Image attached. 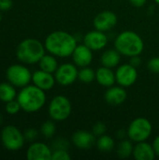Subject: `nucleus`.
<instances>
[{
	"label": "nucleus",
	"instance_id": "f257e3e1",
	"mask_svg": "<svg viewBox=\"0 0 159 160\" xmlns=\"http://www.w3.org/2000/svg\"><path fill=\"white\" fill-rule=\"evenodd\" d=\"M77 45L78 39L74 35L61 30L51 33L44 41L46 51L61 58L71 56Z\"/></svg>",
	"mask_w": 159,
	"mask_h": 160
},
{
	"label": "nucleus",
	"instance_id": "f03ea898",
	"mask_svg": "<svg viewBox=\"0 0 159 160\" xmlns=\"http://www.w3.org/2000/svg\"><path fill=\"white\" fill-rule=\"evenodd\" d=\"M114 48L127 57L140 55L144 50V42L142 37L130 30L123 31L114 39Z\"/></svg>",
	"mask_w": 159,
	"mask_h": 160
},
{
	"label": "nucleus",
	"instance_id": "7ed1b4c3",
	"mask_svg": "<svg viewBox=\"0 0 159 160\" xmlns=\"http://www.w3.org/2000/svg\"><path fill=\"white\" fill-rule=\"evenodd\" d=\"M17 100L22 110L26 112H36L39 111L46 102V95L44 90L34 85H26L22 87L17 97Z\"/></svg>",
	"mask_w": 159,
	"mask_h": 160
},
{
	"label": "nucleus",
	"instance_id": "20e7f679",
	"mask_svg": "<svg viewBox=\"0 0 159 160\" xmlns=\"http://www.w3.org/2000/svg\"><path fill=\"white\" fill-rule=\"evenodd\" d=\"M45 46L36 38L23 39L17 48V58L25 64L38 63L42 56L45 54Z\"/></svg>",
	"mask_w": 159,
	"mask_h": 160
},
{
	"label": "nucleus",
	"instance_id": "39448f33",
	"mask_svg": "<svg viewBox=\"0 0 159 160\" xmlns=\"http://www.w3.org/2000/svg\"><path fill=\"white\" fill-rule=\"evenodd\" d=\"M153 131V126L151 122L143 117H138L134 119L128 126L127 130V137L134 142L147 141Z\"/></svg>",
	"mask_w": 159,
	"mask_h": 160
},
{
	"label": "nucleus",
	"instance_id": "423d86ee",
	"mask_svg": "<svg viewBox=\"0 0 159 160\" xmlns=\"http://www.w3.org/2000/svg\"><path fill=\"white\" fill-rule=\"evenodd\" d=\"M72 111V106L70 100L65 96H56L54 97L48 108L49 115L53 121H65L67 120Z\"/></svg>",
	"mask_w": 159,
	"mask_h": 160
},
{
	"label": "nucleus",
	"instance_id": "0eeeda50",
	"mask_svg": "<svg viewBox=\"0 0 159 160\" xmlns=\"http://www.w3.org/2000/svg\"><path fill=\"white\" fill-rule=\"evenodd\" d=\"M24 135L14 126H7L1 132V142L9 151H17L24 144Z\"/></svg>",
	"mask_w": 159,
	"mask_h": 160
},
{
	"label": "nucleus",
	"instance_id": "6e6552de",
	"mask_svg": "<svg viewBox=\"0 0 159 160\" xmlns=\"http://www.w3.org/2000/svg\"><path fill=\"white\" fill-rule=\"evenodd\" d=\"M7 81L16 87H24L32 81L30 70L22 65H12L7 69Z\"/></svg>",
	"mask_w": 159,
	"mask_h": 160
},
{
	"label": "nucleus",
	"instance_id": "1a4fd4ad",
	"mask_svg": "<svg viewBox=\"0 0 159 160\" xmlns=\"http://www.w3.org/2000/svg\"><path fill=\"white\" fill-rule=\"evenodd\" d=\"M78 72L79 70L74 63H65L57 68L54 72V77L60 85L68 86L78 80Z\"/></svg>",
	"mask_w": 159,
	"mask_h": 160
},
{
	"label": "nucleus",
	"instance_id": "9d476101",
	"mask_svg": "<svg viewBox=\"0 0 159 160\" xmlns=\"http://www.w3.org/2000/svg\"><path fill=\"white\" fill-rule=\"evenodd\" d=\"M115 78L118 85L125 88L132 86L138 79L137 68L133 67L129 63L123 64L115 70Z\"/></svg>",
	"mask_w": 159,
	"mask_h": 160
},
{
	"label": "nucleus",
	"instance_id": "9b49d317",
	"mask_svg": "<svg viewBox=\"0 0 159 160\" xmlns=\"http://www.w3.org/2000/svg\"><path fill=\"white\" fill-rule=\"evenodd\" d=\"M109 38L105 32L99 30H93L87 32L83 37V44L94 51H100L108 44Z\"/></svg>",
	"mask_w": 159,
	"mask_h": 160
},
{
	"label": "nucleus",
	"instance_id": "f8f14e48",
	"mask_svg": "<svg viewBox=\"0 0 159 160\" xmlns=\"http://www.w3.org/2000/svg\"><path fill=\"white\" fill-rule=\"evenodd\" d=\"M94 27L97 30L107 32L112 29L117 23V16L111 10H103L94 18Z\"/></svg>",
	"mask_w": 159,
	"mask_h": 160
},
{
	"label": "nucleus",
	"instance_id": "ddd939ff",
	"mask_svg": "<svg viewBox=\"0 0 159 160\" xmlns=\"http://www.w3.org/2000/svg\"><path fill=\"white\" fill-rule=\"evenodd\" d=\"M52 151L48 145L37 142L28 147L26 158L28 160H52Z\"/></svg>",
	"mask_w": 159,
	"mask_h": 160
},
{
	"label": "nucleus",
	"instance_id": "4468645a",
	"mask_svg": "<svg viewBox=\"0 0 159 160\" xmlns=\"http://www.w3.org/2000/svg\"><path fill=\"white\" fill-rule=\"evenodd\" d=\"M71 56L73 63L77 67H88L93 61V51L85 44H80L77 45Z\"/></svg>",
	"mask_w": 159,
	"mask_h": 160
},
{
	"label": "nucleus",
	"instance_id": "2eb2a0df",
	"mask_svg": "<svg viewBox=\"0 0 159 160\" xmlns=\"http://www.w3.org/2000/svg\"><path fill=\"white\" fill-rule=\"evenodd\" d=\"M127 98V91L125 87L121 85H118V86L112 85L109 87L104 95L105 101L108 104L113 105V106H118V105L123 104L126 101Z\"/></svg>",
	"mask_w": 159,
	"mask_h": 160
},
{
	"label": "nucleus",
	"instance_id": "dca6fc26",
	"mask_svg": "<svg viewBox=\"0 0 159 160\" xmlns=\"http://www.w3.org/2000/svg\"><path fill=\"white\" fill-rule=\"evenodd\" d=\"M32 82L38 88L47 91L52 89L55 84V77L52 75V73L44 71L42 69L37 70L32 74Z\"/></svg>",
	"mask_w": 159,
	"mask_h": 160
},
{
	"label": "nucleus",
	"instance_id": "f3484780",
	"mask_svg": "<svg viewBox=\"0 0 159 160\" xmlns=\"http://www.w3.org/2000/svg\"><path fill=\"white\" fill-rule=\"evenodd\" d=\"M96 136L86 130H78L72 135V143L79 149H90L97 142Z\"/></svg>",
	"mask_w": 159,
	"mask_h": 160
},
{
	"label": "nucleus",
	"instance_id": "a211bd4d",
	"mask_svg": "<svg viewBox=\"0 0 159 160\" xmlns=\"http://www.w3.org/2000/svg\"><path fill=\"white\" fill-rule=\"evenodd\" d=\"M132 156L137 160H154L157 157L153 145L148 143L146 141L136 142Z\"/></svg>",
	"mask_w": 159,
	"mask_h": 160
},
{
	"label": "nucleus",
	"instance_id": "6ab92c4d",
	"mask_svg": "<svg viewBox=\"0 0 159 160\" xmlns=\"http://www.w3.org/2000/svg\"><path fill=\"white\" fill-rule=\"evenodd\" d=\"M96 81L101 86L109 88L116 82L115 72L112 68L102 66L96 70Z\"/></svg>",
	"mask_w": 159,
	"mask_h": 160
},
{
	"label": "nucleus",
	"instance_id": "aec40b11",
	"mask_svg": "<svg viewBox=\"0 0 159 160\" xmlns=\"http://www.w3.org/2000/svg\"><path fill=\"white\" fill-rule=\"evenodd\" d=\"M121 53L116 49H109L106 50L100 57L101 65L110 68H113L117 67L121 61Z\"/></svg>",
	"mask_w": 159,
	"mask_h": 160
},
{
	"label": "nucleus",
	"instance_id": "412c9836",
	"mask_svg": "<svg viewBox=\"0 0 159 160\" xmlns=\"http://www.w3.org/2000/svg\"><path fill=\"white\" fill-rule=\"evenodd\" d=\"M38 64H39L40 69L47 71V72H50V73H54L56 71L57 68L59 67L55 56L51 54V53L50 54H44L42 56V58L39 60Z\"/></svg>",
	"mask_w": 159,
	"mask_h": 160
},
{
	"label": "nucleus",
	"instance_id": "4be33fe9",
	"mask_svg": "<svg viewBox=\"0 0 159 160\" xmlns=\"http://www.w3.org/2000/svg\"><path fill=\"white\" fill-rule=\"evenodd\" d=\"M16 97V90L13 84L10 82H1L0 83V100L3 102H8L13 100Z\"/></svg>",
	"mask_w": 159,
	"mask_h": 160
},
{
	"label": "nucleus",
	"instance_id": "5701e85b",
	"mask_svg": "<svg viewBox=\"0 0 159 160\" xmlns=\"http://www.w3.org/2000/svg\"><path fill=\"white\" fill-rule=\"evenodd\" d=\"M96 144H97V149L99 151L103 152V153H109V152H111L112 150H113L114 145H115L113 139L111 136L106 135V134L98 137L97 140Z\"/></svg>",
	"mask_w": 159,
	"mask_h": 160
},
{
	"label": "nucleus",
	"instance_id": "b1692460",
	"mask_svg": "<svg viewBox=\"0 0 159 160\" xmlns=\"http://www.w3.org/2000/svg\"><path fill=\"white\" fill-rule=\"evenodd\" d=\"M133 148L134 145L132 143V141L129 140H122L119 144L117 145V156L121 158H127L132 156L133 154Z\"/></svg>",
	"mask_w": 159,
	"mask_h": 160
},
{
	"label": "nucleus",
	"instance_id": "393cba45",
	"mask_svg": "<svg viewBox=\"0 0 159 160\" xmlns=\"http://www.w3.org/2000/svg\"><path fill=\"white\" fill-rule=\"evenodd\" d=\"M78 80L83 83H90L96 80V71L88 67H83L79 69Z\"/></svg>",
	"mask_w": 159,
	"mask_h": 160
},
{
	"label": "nucleus",
	"instance_id": "a878e982",
	"mask_svg": "<svg viewBox=\"0 0 159 160\" xmlns=\"http://www.w3.org/2000/svg\"><path fill=\"white\" fill-rule=\"evenodd\" d=\"M55 131H56V127L52 121H46L45 123L42 124L40 128L41 134L47 139L52 138L55 134Z\"/></svg>",
	"mask_w": 159,
	"mask_h": 160
},
{
	"label": "nucleus",
	"instance_id": "bb28decb",
	"mask_svg": "<svg viewBox=\"0 0 159 160\" xmlns=\"http://www.w3.org/2000/svg\"><path fill=\"white\" fill-rule=\"evenodd\" d=\"M21 105L20 103L18 102V100H10L8 102H7L6 104V112L8 113V114H16L19 112V111L21 110Z\"/></svg>",
	"mask_w": 159,
	"mask_h": 160
},
{
	"label": "nucleus",
	"instance_id": "cd10ccee",
	"mask_svg": "<svg viewBox=\"0 0 159 160\" xmlns=\"http://www.w3.org/2000/svg\"><path fill=\"white\" fill-rule=\"evenodd\" d=\"M71 157L67 153V150L63 149H57L52 152V160H69Z\"/></svg>",
	"mask_w": 159,
	"mask_h": 160
},
{
	"label": "nucleus",
	"instance_id": "c85d7f7f",
	"mask_svg": "<svg viewBox=\"0 0 159 160\" xmlns=\"http://www.w3.org/2000/svg\"><path fill=\"white\" fill-rule=\"evenodd\" d=\"M106 130H107V127L104 123L102 122H97L94 125L93 127V129H92V133L97 137H100L102 135H104L106 133Z\"/></svg>",
	"mask_w": 159,
	"mask_h": 160
},
{
	"label": "nucleus",
	"instance_id": "c756f323",
	"mask_svg": "<svg viewBox=\"0 0 159 160\" xmlns=\"http://www.w3.org/2000/svg\"><path fill=\"white\" fill-rule=\"evenodd\" d=\"M147 68L155 74H159V57L156 56L147 62Z\"/></svg>",
	"mask_w": 159,
	"mask_h": 160
},
{
	"label": "nucleus",
	"instance_id": "7c9ffc66",
	"mask_svg": "<svg viewBox=\"0 0 159 160\" xmlns=\"http://www.w3.org/2000/svg\"><path fill=\"white\" fill-rule=\"evenodd\" d=\"M53 147H54V150H57V149H63V150H67L68 148V143L66 140L64 139H58L56 140L54 142H53Z\"/></svg>",
	"mask_w": 159,
	"mask_h": 160
},
{
	"label": "nucleus",
	"instance_id": "2f4dec72",
	"mask_svg": "<svg viewBox=\"0 0 159 160\" xmlns=\"http://www.w3.org/2000/svg\"><path fill=\"white\" fill-rule=\"evenodd\" d=\"M23 135H24L25 140L31 142V141H34L37 137V131L34 128H29V129H26Z\"/></svg>",
	"mask_w": 159,
	"mask_h": 160
},
{
	"label": "nucleus",
	"instance_id": "473e14b6",
	"mask_svg": "<svg viewBox=\"0 0 159 160\" xmlns=\"http://www.w3.org/2000/svg\"><path fill=\"white\" fill-rule=\"evenodd\" d=\"M12 7V0H0V10L7 11Z\"/></svg>",
	"mask_w": 159,
	"mask_h": 160
},
{
	"label": "nucleus",
	"instance_id": "72a5a7b5",
	"mask_svg": "<svg viewBox=\"0 0 159 160\" xmlns=\"http://www.w3.org/2000/svg\"><path fill=\"white\" fill-rule=\"evenodd\" d=\"M129 58H130L129 59V64L132 65L135 68H138L142 63V59H141L140 55H134V56H131Z\"/></svg>",
	"mask_w": 159,
	"mask_h": 160
},
{
	"label": "nucleus",
	"instance_id": "f704fd0d",
	"mask_svg": "<svg viewBox=\"0 0 159 160\" xmlns=\"http://www.w3.org/2000/svg\"><path fill=\"white\" fill-rule=\"evenodd\" d=\"M152 145H153V147H154L156 156H157V157H159V135L155 138V140H154Z\"/></svg>",
	"mask_w": 159,
	"mask_h": 160
},
{
	"label": "nucleus",
	"instance_id": "c9c22d12",
	"mask_svg": "<svg viewBox=\"0 0 159 160\" xmlns=\"http://www.w3.org/2000/svg\"><path fill=\"white\" fill-rule=\"evenodd\" d=\"M129 1L134 7H137V8L143 7L147 2V0H129Z\"/></svg>",
	"mask_w": 159,
	"mask_h": 160
},
{
	"label": "nucleus",
	"instance_id": "e433bc0d",
	"mask_svg": "<svg viewBox=\"0 0 159 160\" xmlns=\"http://www.w3.org/2000/svg\"><path fill=\"white\" fill-rule=\"evenodd\" d=\"M126 136H127V132H126L124 129H119L116 133V137L121 140H124Z\"/></svg>",
	"mask_w": 159,
	"mask_h": 160
},
{
	"label": "nucleus",
	"instance_id": "4c0bfd02",
	"mask_svg": "<svg viewBox=\"0 0 159 160\" xmlns=\"http://www.w3.org/2000/svg\"><path fill=\"white\" fill-rule=\"evenodd\" d=\"M155 2H156L157 4H158L159 5V0H155Z\"/></svg>",
	"mask_w": 159,
	"mask_h": 160
},
{
	"label": "nucleus",
	"instance_id": "58836bf2",
	"mask_svg": "<svg viewBox=\"0 0 159 160\" xmlns=\"http://www.w3.org/2000/svg\"><path fill=\"white\" fill-rule=\"evenodd\" d=\"M1 121H2V117H1V115H0V123H1Z\"/></svg>",
	"mask_w": 159,
	"mask_h": 160
},
{
	"label": "nucleus",
	"instance_id": "ea45409f",
	"mask_svg": "<svg viewBox=\"0 0 159 160\" xmlns=\"http://www.w3.org/2000/svg\"><path fill=\"white\" fill-rule=\"evenodd\" d=\"M1 19H2V17H1V14H0V21H1Z\"/></svg>",
	"mask_w": 159,
	"mask_h": 160
}]
</instances>
